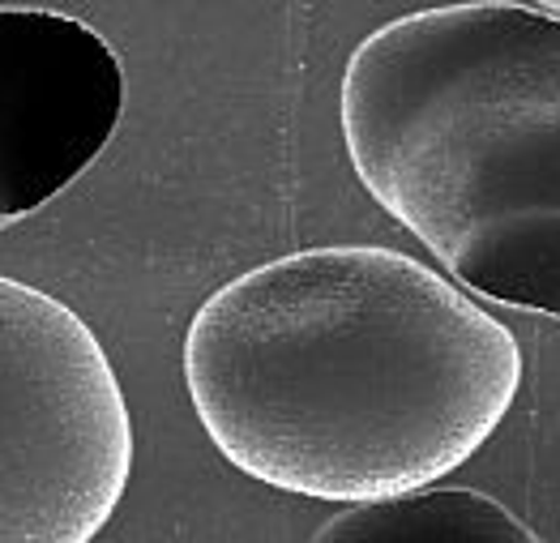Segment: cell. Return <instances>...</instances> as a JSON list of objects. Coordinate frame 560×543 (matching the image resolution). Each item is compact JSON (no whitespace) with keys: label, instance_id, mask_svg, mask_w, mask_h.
<instances>
[{"label":"cell","instance_id":"6da1fadb","mask_svg":"<svg viewBox=\"0 0 560 543\" xmlns=\"http://www.w3.org/2000/svg\"><path fill=\"white\" fill-rule=\"evenodd\" d=\"M185 390L248 480L376 505L488 446L522 390V347L416 257L326 244L240 274L192 313Z\"/></svg>","mask_w":560,"mask_h":543},{"label":"cell","instance_id":"7a4b0ae2","mask_svg":"<svg viewBox=\"0 0 560 543\" xmlns=\"http://www.w3.org/2000/svg\"><path fill=\"white\" fill-rule=\"evenodd\" d=\"M376 206L475 296L560 321V13L432 4L376 26L338 94Z\"/></svg>","mask_w":560,"mask_h":543},{"label":"cell","instance_id":"3957f363","mask_svg":"<svg viewBox=\"0 0 560 543\" xmlns=\"http://www.w3.org/2000/svg\"><path fill=\"white\" fill-rule=\"evenodd\" d=\"M133 475V419L98 334L0 274V543H91Z\"/></svg>","mask_w":560,"mask_h":543},{"label":"cell","instance_id":"277c9868","mask_svg":"<svg viewBox=\"0 0 560 543\" xmlns=\"http://www.w3.org/2000/svg\"><path fill=\"white\" fill-rule=\"evenodd\" d=\"M120 116L125 69L94 26L0 4V231L78 181Z\"/></svg>","mask_w":560,"mask_h":543},{"label":"cell","instance_id":"5b68a950","mask_svg":"<svg viewBox=\"0 0 560 543\" xmlns=\"http://www.w3.org/2000/svg\"><path fill=\"white\" fill-rule=\"evenodd\" d=\"M313 543H544L517 513L475 488H423L411 497L351 505Z\"/></svg>","mask_w":560,"mask_h":543},{"label":"cell","instance_id":"8992f818","mask_svg":"<svg viewBox=\"0 0 560 543\" xmlns=\"http://www.w3.org/2000/svg\"><path fill=\"white\" fill-rule=\"evenodd\" d=\"M552 9H557V13H560V0H557V4H552Z\"/></svg>","mask_w":560,"mask_h":543}]
</instances>
